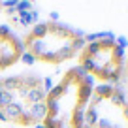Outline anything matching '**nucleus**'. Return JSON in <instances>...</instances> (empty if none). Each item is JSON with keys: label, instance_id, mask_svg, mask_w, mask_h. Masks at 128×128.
<instances>
[{"label": "nucleus", "instance_id": "2", "mask_svg": "<svg viewBox=\"0 0 128 128\" xmlns=\"http://www.w3.org/2000/svg\"><path fill=\"white\" fill-rule=\"evenodd\" d=\"M30 8H32V2H17L15 12H17V15H21V13L30 12Z\"/></svg>", "mask_w": 128, "mask_h": 128}, {"label": "nucleus", "instance_id": "1", "mask_svg": "<svg viewBox=\"0 0 128 128\" xmlns=\"http://www.w3.org/2000/svg\"><path fill=\"white\" fill-rule=\"evenodd\" d=\"M24 51H28L34 60L47 64H60L70 60L83 49V34L64 23H47V32L38 40L23 38Z\"/></svg>", "mask_w": 128, "mask_h": 128}, {"label": "nucleus", "instance_id": "4", "mask_svg": "<svg viewBox=\"0 0 128 128\" xmlns=\"http://www.w3.org/2000/svg\"><path fill=\"white\" fill-rule=\"evenodd\" d=\"M51 19H53V21H56V19H58V13L53 12V13H51Z\"/></svg>", "mask_w": 128, "mask_h": 128}, {"label": "nucleus", "instance_id": "3", "mask_svg": "<svg viewBox=\"0 0 128 128\" xmlns=\"http://www.w3.org/2000/svg\"><path fill=\"white\" fill-rule=\"evenodd\" d=\"M21 60H23V62L26 64V66H32V64L36 62V60H34V56H32V55H30L28 51H24L23 55H21Z\"/></svg>", "mask_w": 128, "mask_h": 128}, {"label": "nucleus", "instance_id": "5", "mask_svg": "<svg viewBox=\"0 0 128 128\" xmlns=\"http://www.w3.org/2000/svg\"><path fill=\"white\" fill-rule=\"evenodd\" d=\"M0 8H2V6H0Z\"/></svg>", "mask_w": 128, "mask_h": 128}]
</instances>
